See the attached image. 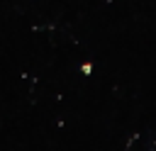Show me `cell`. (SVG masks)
<instances>
[{
  "mask_svg": "<svg viewBox=\"0 0 156 151\" xmlns=\"http://www.w3.org/2000/svg\"><path fill=\"white\" fill-rule=\"evenodd\" d=\"M80 71H83L85 76H90V73H93V63H83V66H80Z\"/></svg>",
  "mask_w": 156,
  "mask_h": 151,
  "instance_id": "6da1fadb",
  "label": "cell"
}]
</instances>
